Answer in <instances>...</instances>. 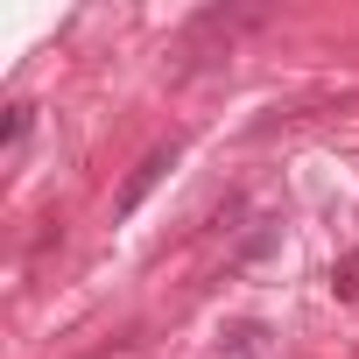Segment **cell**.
Wrapping results in <instances>:
<instances>
[{
	"label": "cell",
	"instance_id": "1",
	"mask_svg": "<svg viewBox=\"0 0 359 359\" xmlns=\"http://www.w3.org/2000/svg\"><path fill=\"white\" fill-rule=\"evenodd\" d=\"M176 169V141H162V148H148L141 162H134V176H127V184H120V198H113V219H134L148 198H155V184H162V176Z\"/></svg>",
	"mask_w": 359,
	"mask_h": 359
},
{
	"label": "cell",
	"instance_id": "2",
	"mask_svg": "<svg viewBox=\"0 0 359 359\" xmlns=\"http://www.w3.org/2000/svg\"><path fill=\"white\" fill-rule=\"evenodd\" d=\"M226 359H268V331L261 324H233L226 331Z\"/></svg>",
	"mask_w": 359,
	"mask_h": 359
},
{
	"label": "cell",
	"instance_id": "3",
	"mask_svg": "<svg viewBox=\"0 0 359 359\" xmlns=\"http://www.w3.org/2000/svg\"><path fill=\"white\" fill-rule=\"evenodd\" d=\"M331 289H338V296H345V303H352V296H359V254H345V261H338V268H331Z\"/></svg>",
	"mask_w": 359,
	"mask_h": 359
},
{
	"label": "cell",
	"instance_id": "4",
	"mask_svg": "<svg viewBox=\"0 0 359 359\" xmlns=\"http://www.w3.org/2000/svg\"><path fill=\"white\" fill-rule=\"evenodd\" d=\"M22 134H29V106H8V148H15Z\"/></svg>",
	"mask_w": 359,
	"mask_h": 359
}]
</instances>
